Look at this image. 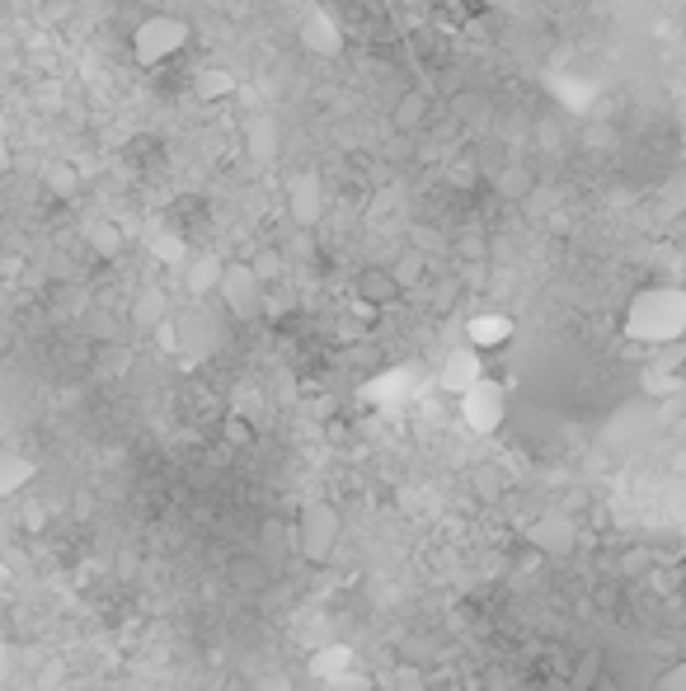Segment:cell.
Segmentation results:
<instances>
[{
	"mask_svg": "<svg viewBox=\"0 0 686 691\" xmlns=\"http://www.w3.org/2000/svg\"><path fill=\"white\" fill-rule=\"evenodd\" d=\"M0 169H10V132H5V118H0Z\"/></svg>",
	"mask_w": 686,
	"mask_h": 691,
	"instance_id": "obj_23",
	"label": "cell"
},
{
	"mask_svg": "<svg viewBox=\"0 0 686 691\" xmlns=\"http://www.w3.org/2000/svg\"><path fill=\"white\" fill-rule=\"evenodd\" d=\"M90 240H94V245L104 249V254H118V240H113L109 226H94V235H90Z\"/></svg>",
	"mask_w": 686,
	"mask_h": 691,
	"instance_id": "obj_22",
	"label": "cell"
},
{
	"mask_svg": "<svg viewBox=\"0 0 686 691\" xmlns=\"http://www.w3.org/2000/svg\"><path fill=\"white\" fill-rule=\"evenodd\" d=\"M221 268H226V259H217V254H189V264H183V282H189L193 296H217Z\"/></svg>",
	"mask_w": 686,
	"mask_h": 691,
	"instance_id": "obj_15",
	"label": "cell"
},
{
	"mask_svg": "<svg viewBox=\"0 0 686 691\" xmlns=\"http://www.w3.org/2000/svg\"><path fill=\"white\" fill-rule=\"evenodd\" d=\"M428 118H433V99H428L423 90H405L395 99V108H391V123H395V132H405V137H419Z\"/></svg>",
	"mask_w": 686,
	"mask_h": 691,
	"instance_id": "obj_12",
	"label": "cell"
},
{
	"mask_svg": "<svg viewBox=\"0 0 686 691\" xmlns=\"http://www.w3.org/2000/svg\"><path fill=\"white\" fill-rule=\"evenodd\" d=\"M532 169H522V165H508L504 169V175H498L494 179V193H504V197H526V193H532Z\"/></svg>",
	"mask_w": 686,
	"mask_h": 691,
	"instance_id": "obj_18",
	"label": "cell"
},
{
	"mask_svg": "<svg viewBox=\"0 0 686 691\" xmlns=\"http://www.w3.org/2000/svg\"><path fill=\"white\" fill-rule=\"evenodd\" d=\"M399 296H405V282L395 278V268H381V264L357 268V278H353V302L363 306V310H391Z\"/></svg>",
	"mask_w": 686,
	"mask_h": 691,
	"instance_id": "obj_6",
	"label": "cell"
},
{
	"mask_svg": "<svg viewBox=\"0 0 686 691\" xmlns=\"http://www.w3.org/2000/svg\"><path fill=\"white\" fill-rule=\"evenodd\" d=\"M217 302L231 320H254L264 310V278L259 268L245 259H226L221 282H217Z\"/></svg>",
	"mask_w": 686,
	"mask_h": 691,
	"instance_id": "obj_4",
	"label": "cell"
},
{
	"mask_svg": "<svg viewBox=\"0 0 686 691\" xmlns=\"http://www.w3.org/2000/svg\"><path fill=\"white\" fill-rule=\"evenodd\" d=\"M236 94V71L231 66H198L193 71V99L198 104H221Z\"/></svg>",
	"mask_w": 686,
	"mask_h": 691,
	"instance_id": "obj_14",
	"label": "cell"
},
{
	"mask_svg": "<svg viewBox=\"0 0 686 691\" xmlns=\"http://www.w3.org/2000/svg\"><path fill=\"white\" fill-rule=\"evenodd\" d=\"M288 212H292V221L302 226V231H310V226L320 221V212H325V183L316 175H296L288 183Z\"/></svg>",
	"mask_w": 686,
	"mask_h": 691,
	"instance_id": "obj_10",
	"label": "cell"
},
{
	"mask_svg": "<svg viewBox=\"0 0 686 691\" xmlns=\"http://www.w3.org/2000/svg\"><path fill=\"white\" fill-rule=\"evenodd\" d=\"M512 334H518V320L508 316V310H480V316L466 320V344L480 348V353H494L512 344Z\"/></svg>",
	"mask_w": 686,
	"mask_h": 691,
	"instance_id": "obj_7",
	"label": "cell"
},
{
	"mask_svg": "<svg viewBox=\"0 0 686 691\" xmlns=\"http://www.w3.org/2000/svg\"><path fill=\"white\" fill-rule=\"evenodd\" d=\"M161 320H165V296L155 287L137 292V302H132V324H137V330H155Z\"/></svg>",
	"mask_w": 686,
	"mask_h": 691,
	"instance_id": "obj_17",
	"label": "cell"
},
{
	"mask_svg": "<svg viewBox=\"0 0 686 691\" xmlns=\"http://www.w3.org/2000/svg\"><path fill=\"white\" fill-rule=\"evenodd\" d=\"M302 42H306V52H316V56H339L343 52V28H339V20L330 10H306Z\"/></svg>",
	"mask_w": 686,
	"mask_h": 691,
	"instance_id": "obj_11",
	"label": "cell"
},
{
	"mask_svg": "<svg viewBox=\"0 0 686 691\" xmlns=\"http://www.w3.org/2000/svg\"><path fill=\"white\" fill-rule=\"evenodd\" d=\"M38 475V461L24 457L20 447H0V499H10V494H20L34 485Z\"/></svg>",
	"mask_w": 686,
	"mask_h": 691,
	"instance_id": "obj_13",
	"label": "cell"
},
{
	"mask_svg": "<svg viewBox=\"0 0 686 691\" xmlns=\"http://www.w3.org/2000/svg\"><path fill=\"white\" fill-rule=\"evenodd\" d=\"M625 338L635 344H649V348H668L686 338V292L682 287H668V282H653V287H639L625 306V320H621Z\"/></svg>",
	"mask_w": 686,
	"mask_h": 691,
	"instance_id": "obj_1",
	"label": "cell"
},
{
	"mask_svg": "<svg viewBox=\"0 0 686 691\" xmlns=\"http://www.w3.org/2000/svg\"><path fill=\"white\" fill-rule=\"evenodd\" d=\"M42 189H48L52 197H62V203H71V197L80 193V169H76V165H66V161L42 165Z\"/></svg>",
	"mask_w": 686,
	"mask_h": 691,
	"instance_id": "obj_16",
	"label": "cell"
},
{
	"mask_svg": "<svg viewBox=\"0 0 686 691\" xmlns=\"http://www.w3.org/2000/svg\"><path fill=\"white\" fill-rule=\"evenodd\" d=\"M597 673H602V654H583V658L574 663V677H569V687H574V691H593Z\"/></svg>",
	"mask_w": 686,
	"mask_h": 691,
	"instance_id": "obj_19",
	"label": "cell"
},
{
	"mask_svg": "<svg viewBox=\"0 0 686 691\" xmlns=\"http://www.w3.org/2000/svg\"><path fill=\"white\" fill-rule=\"evenodd\" d=\"M456 409H461V423H466L470 433H484V437H490V433L504 428V419H508V391L498 386L490 372H484L475 386L456 395Z\"/></svg>",
	"mask_w": 686,
	"mask_h": 691,
	"instance_id": "obj_5",
	"label": "cell"
},
{
	"mask_svg": "<svg viewBox=\"0 0 686 691\" xmlns=\"http://www.w3.org/2000/svg\"><path fill=\"white\" fill-rule=\"evenodd\" d=\"M526 541H532V550H541V555H569V550H574V522L564 513H541L532 527H526Z\"/></svg>",
	"mask_w": 686,
	"mask_h": 691,
	"instance_id": "obj_9",
	"label": "cell"
},
{
	"mask_svg": "<svg viewBox=\"0 0 686 691\" xmlns=\"http://www.w3.org/2000/svg\"><path fill=\"white\" fill-rule=\"evenodd\" d=\"M663 197H668V207H677V212H686V169L682 175H673L663 183Z\"/></svg>",
	"mask_w": 686,
	"mask_h": 691,
	"instance_id": "obj_20",
	"label": "cell"
},
{
	"mask_svg": "<svg viewBox=\"0 0 686 691\" xmlns=\"http://www.w3.org/2000/svg\"><path fill=\"white\" fill-rule=\"evenodd\" d=\"M480 376H484V353H480V348H470V344H461V348H452L447 358H442L437 386L447 391V395H461V391L475 386Z\"/></svg>",
	"mask_w": 686,
	"mask_h": 691,
	"instance_id": "obj_8",
	"label": "cell"
},
{
	"mask_svg": "<svg viewBox=\"0 0 686 691\" xmlns=\"http://www.w3.org/2000/svg\"><path fill=\"white\" fill-rule=\"evenodd\" d=\"M659 691H686V658L682 663H673L663 677H659Z\"/></svg>",
	"mask_w": 686,
	"mask_h": 691,
	"instance_id": "obj_21",
	"label": "cell"
},
{
	"mask_svg": "<svg viewBox=\"0 0 686 691\" xmlns=\"http://www.w3.org/2000/svg\"><path fill=\"white\" fill-rule=\"evenodd\" d=\"M339 536H343V522H339L334 508L330 503H306L302 517H296V527H292V550L306 555L310 564H325L334 555Z\"/></svg>",
	"mask_w": 686,
	"mask_h": 691,
	"instance_id": "obj_3",
	"label": "cell"
},
{
	"mask_svg": "<svg viewBox=\"0 0 686 691\" xmlns=\"http://www.w3.org/2000/svg\"><path fill=\"white\" fill-rule=\"evenodd\" d=\"M189 24L179 20V14H169V10H155V14H147L137 28H132V38H127V48H132V62L137 66H147V71H155V66H169L175 56L189 48Z\"/></svg>",
	"mask_w": 686,
	"mask_h": 691,
	"instance_id": "obj_2",
	"label": "cell"
}]
</instances>
